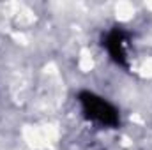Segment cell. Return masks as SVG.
<instances>
[{
    "label": "cell",
    "instance_id": "1",
    "mask_svg": "<svg viewBox=\"0 0 152 150\" xmlns=\"http://www.w3.org/2000/svg\"><path fill=\"white\" fill-rule=\"evenodd\" d=\"M81 103H83L85 111L88 113L90 118H94V120H97L101 124H106V125L117 124V120H118L117 111L106 101H103L101 97H96L92 94H83L81 95Z\"/></svg>",
    "mask_w": 152,
    "mask_h": 150
}]
</instances>
